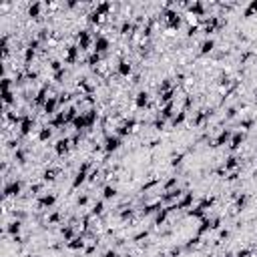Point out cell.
I'll return each mask as SVG.
<instances>
[{
	"instance_id": "cell-1",
	"label": "cell",
	"mask_w": 257,
	"mask_h": 257,
	"mask_svg": "<svg viewBox=\"0 0 257 257\" xmlns=\"http://www.w3.org/2000/svg\"><path fill=\"white\" fill-rule=\"evenodd\" d=\"M119 145H121V139L119 137H110L106 141V151H115V149H119Z\"/></svg>"
},
{
	"instance_id": "cell-2",
	"label": "cell",
	"mask_w": 257,
	"mask_h": 257,
	"mask_svg": "<svg viewBox=\"0 0 257 257\" xmlns=\"http://www.w3.org/2000/svg\"><path fill=\"white\" fill-rule=\"evenodd\" d=\"M66 149H68V139H61L56 143V153L62 155V153H66Z\"/></svg>"
},
{
	"instance_id": "cell-3",
	"label": "cell",
	"mask_w": 257,
	"mask_h": 257,
	"mask_svg": "<svg viewBox=\"0 0 257 257\" xmlns=\"http://www.w3.org/2000/svg\"><path fill=\"white\" fill-rule=\"evenodd\" d=\"M106 46H109L106 38H98V40L95 42V50H97V52H102V50H106Z\"/></svg>"
},
{
	"instance_id": "cell-4",
	"label": "cell",
	"mask_w": 257,
	"mask_h": 257,
	"mask_svg": "<svg viewBox=\"0 0 257 257\" xmlns=\"http://www.w3.org/2000/svg\"><path fill=\"white\" fill-rule=\"evenodd\" d=\"M147 101H149V95H147V92H139V97H137V106H139V109H143V106L147 105Z\"/></svg>"
},
{
	"instance_id": "cell-5",
	"label": "cell",
	"mask_w": 257,
	"mask_h": 257,
	"mask_svg": "<svg viewBox=\"0 0 257 257\" xmlns=\"http://www.w3.org/2000/svg\"><path fill=\"white\" fill-rule=\"evenodd\" d=\"M119 72H121L123 76H128V74H131V64H128V62H121V64H119Z\"/></svg>"
},
{
	"instance_id": "cell-6",
	"label": "cell",
	"mask_w": 257,
	"mask_h": 257,
	"mask_svg": "<svg viewBox=\"0 0 257 257\" xmlns=\"http://www.w3.org/2000/svg\"><path fill=\"white\" fill-rule=\"evenodd\" d=\"M20 193V183H12L10 187H6V195H18Z\"/></svg>"
},
{
	"instance_id": "cell-7",
	"label": "cell",
	"mask_w": 257,
	"mask_h": 257,
	"mask_svg": "<svg viewBox=\"0 0 257 257\" xmlns=\"http://www.w3.org/2000/svg\"><path fill=\"white\" fill-rule=\"evenodd\" d=\"M54 106H56V101H54V98H48V101H46L44 102V110H46V113H52V110H54Z\"/></svg>"
},
{
	"instance_id": "cell-8",
	"label": "cell",
	"mask_w": 257,
	"mask_h": 257,
	"mask_svg": "<svg viewBox=\"0 0 257 257\" xmlns=\"http://www.w3.org/2000/svg\"><path fill=\"white\" fill-rule=\"evenodd\" d=\"M30 127H32V121H30V119H26V121H24L22 125H20V131H22L24 135H26V133L30 131Z\"/></svg>"
},
{
	"instance_id": "cell-9",
	"label": "cell",
	"mask_w": 257,
	"mask_h": 257,
	"mask_svg": "<svg viewBox=\"0 0 257 257\" xmlns=\"http://www.w3.org/2000/svg\"><path fill=\"white\" fill-rule=\"evenodd\" d=\"M201 50H203V52H211L213 50V40H205L203 46H201Z\"/></svg>"
},
{
	"instance_id": "cell-10",
	"label": "cell",
	"mask_w": 257,
	"mask_h": 257,
	"mask_svg": "<svg viewBox=\"0 0 257 257\" xmlns=\"http://www.w3.org/2000/svg\"><path fill=\"white\" fill-rule=\"evenodd\" d=\"M115 193H117V191H115V187H105V197H106V199L115 197Z\"/></svg>"
},
{
	"instance_id": "cell-11",
	"label": "cell",
	"mask_w": 257,
	"mask_h": 257,
	"mask_svg": "<svg viewBox=\"0 0 257 257\" xmlns=\"http://www.w3.org/2000/svg\"><path fill=\"white\" fill-rule=\"evenodd\" d=\"M18 229H20V223H18V221L10 223V227H8V231H10V233H18Z\"/></svg>"
},
{
	"instance_id": "cell-12",
	"label": "cell",
	"mask_w": 257,
	"mask_h": 257,
	"mask_svg": "<svg viewBox=\"0 0 257 257\" xmlns=\"http://www.w3.org/2000/svg\"><path fill=\"white\" fill-rule=\"evenodd\" d=\"M241 139H243L241 135H235V137H233V141H231V147H233V149H235V147H239V143H241Z\"/></svg>"
},
{
	"instance_id": "cell-13",
	"label": "cell",
	"mask_w": 257,
	"mask_h": 257,
	"mask_svg": "<svg viewBox=\"0 0 257 257\" xmlns=\"http://www.w3.org/2000/svg\"><path fill=\"white\" fill-rule=\"evenodd\" d=\"M48 137H50V128H44V131L40 133V139L44 141V139H48Z\"/></svg>"
},
{
	"instance_id": "cell-14",
	"label": "cell",
	"mask_w": 257,
	"mask_h": 257,
	"mask_svg": "<svg viewBox=\"0 0 257 257\" xmlns=\"http://www.w3.org/2000/svg\"><path fill=\"white\" fill-rule=\"evenodd\" d=\"M235 161H237V159H233V157H231V159H227V169H231V167H235V165H237Z\"/></svg>"
},
{
	"instance_id": "cell-15",
	"label": "cell",
	"mask_w": 257,
	"mask_h": 257,
	"mask_svg": "<svg viewBox=\"0 0 257 257\" xmlns=\"http://www.w3.org/2000/svg\"><path fill=\"white\" fill-rule=\"evenodd\" d=\"M92 213H102V203H97L95 209H92Z\"/></svg>"
},
{
	"instance_id": "cell-16",
	"label": "cell",
	"mask_w": 257,
	"mask_h": 257,
	"mask_svg": "<svg viewBox=\"0 0 257 257\" xmlns=\"http://www.w3.org/2000/svg\"><path fill=\"white\" fill-rule=\"evenodd\" d=\"M105 257H117V253H115V251H106Z\"/></svg>"
}]
</instances>
